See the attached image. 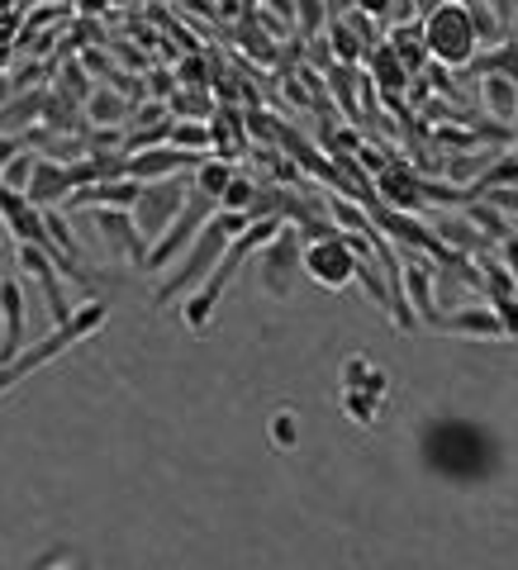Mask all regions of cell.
I'll return each instance as SVG.
<instances>
[{
    "instance_id": "74e56055",
    "label": "cell",
    "mask_w": 518,
    "mask_h": 570,
    "mask_svg": "<svg viewBox=\"0 0 518 570\" xmlns=\"http://www.w3.org/2000/svg\"><path fill=\"white\" fill-rule=\"evenodd\" d=\"M514 43H518V39H514Z\"/></svg>"
},
{
    "instance_id": "ac0fdd59",
    "label": "cell",
    "mask_w": 518,
    "mask_h": 570,
    "mask_svg": "<svg viewBox=\"0 0 518 570\" xmlns=\"http://www.w3.org/2000/svg\"><path fill=\"white\" fill-rule=\"evenodd\" d=\"M480 105L490 109V119L499 124H514L518 119V76H480Z\"/></svg>"
},
{
    "instance_id": "9c48e42d",
    "label": "cell",
    "mask_w": 518,
    "mask_h": 570,
    "mask_svg": "<svg viewBox=\"0 0 518 570\" xmlns=\"http://www.w3.org/2000/svg\"><path fill=\"white\" fill-rule=\"evenodd\" d=\"M300 229H290V224H281L276 238L262 247V285H266V295H276V299H286L290 295V281L295 272H300Z\"/></svg>"
},
{
    "instance_id": "7a4b0ae2",
    "label": "cell",
    "mask_w": 518,
    "mask_h": 570,
    "mask_svg": "<svg viewBox=\"0 0 518 570\" xmlns=\"http://www.w3.org/2000/svg\"><path fill=\"white\" fill-rule=\"evenodd\" d=\"M105 319H109V305H105V299L76 305L67 324H57V328L49 332V338H39L34 347H20V357H10L6 367H0V394L14 390L20 380H29L34 371H43V367H49V361H57L62 352H72V347H76V342H86L91 332H101V328H105Z\"/></svg>"
},
{
    "instance_id": "f546056e",
    "label": "cell",
    "mask_w": 518,
    "mask_h": 570,
    "mask_svg": "<svg viewBox=\"0 0 518 570\" xmlns=\"http://www.w3.org/2000/svg\"><path fill=\"white\" fill-rule=\"evenodd\" d=\"M367 361L362 357H348V361H342V390H362V380H367Z\"/></svg>"
},
{
    "instance_id": "2e32d148",
    "label": "cell",
    "mask_w": 518,
    "mask_h": 570,
    "mask_svg": "<svg viewBox=\"0 0 518 570\" xmlns=\"http://www.w3.org/2000/svg\"><path fill=\"white\" fill-rule=\"evenodd\" d=\"M96 229L105 233V243L109 247H119L124 257H129L134 266H144V257H148V243L138 238V229H134V219H129V210H96Z\"/></svg>"
},
{
    "instance_id": "3957f363",
    "label": "cell",
    "mask_w": 518,
    "mask_h": 570,
    "mask_svg": "<svg viewBox=\"0 0 518 570\" xmlns=\"http://www.w3.org/2000/svg\"><path fill=\"white\" fill-rule=\"evenodd\" d=\"M276 229H281V219L266 214V219H253V224H247L239 238H233V243L224 247V257L214 262V272L191 291V299H186V309H181V319L191 324V328H205V324H210V314H214V305L224 299V291L233 285V276H239V266L253 257V252H262L266 243H272Z\"/></svg>"
},
{
    "instance_id": "6da1fadb",
    "label": "cell",
    "mask_w": 518,
    "mask_h": 570,
    "mask_svg": "<svg viewBox=\"0 0 518 570\" xmlns=\"http://www.w3.org/2000/svg\"><path fill=\"white\" fill-rule=\"evenodd\" d=\"M423 462H429L437 475H452V481H480V475L495 471L499 452L476 423L433 419L429 428H423Z\"/></svg>"
},
{
    "instance_id": "4dcf8cb0",
    "label": "cell",
    "mask_w": 518,
    "mask_h": 570,
    "mask_svg": "<svg viewBox=\"0 0 518 570\" xmlns=\"http://www.w3.org/2000/svg\"><path fill=\"white\" fill-rule=\"evenodd\" d=\"M480 200H490V204H495V210L505 214V219H509V214L518 219V190H485Z\"/></svg>"
},
{
    "instance_id": "d6986e66",
    "label": "cell",
    "mask_w": 518,
    "mask_h": 570,
    "mask_svg": "<svg viewBox=\"0 0 518 570\" xmlns=\"http://www.w3.org/2000/svg\"><path fill=\"white\" fill-rule=\"evenodd\" d=\"M86 119L96 124V129H119L124 119H129V95L119 86H101L86 95Z\"/></svg>"
},
{
    "instance_id": "44dd1931",
    "label": "cell",
    "mask_w": 518,
    "mask_h": 570,
    "mask_svg": "<svg viewBox=\"0 0 518 570\" xmlns=\"http://www.w3.org/2000/svg\"><path fill=\"white\" fill-rule=\"evenodd\" d=\"M390 53H395L400 57V67L404 72H419V67H429V53H423V39H419V24H395V29H390Z\"/></svg>"
},
{
    "instance_id": "7c38bea8",
    "label": "cell",
    "mask_w": 518,
    "mask_h": 570,
    "mask_svg": "<svg viewBox=\"0 0 518 570\" xmlns=\"http://www.w3.org/2000/svg\"><path fill=\"white\" fill-rule=\"evenodd\" d=\"M14 257H20L24 272L43 285V299H49L53 328L67 324V319H72V299H67V291H62V281H57V262H53L43 247H34V243H20V252H14Z\"/></svg>"
},
{
    "instance_id": "7402d4cb",
    "label": "cell",
    "mask_w": 518,
    "mask_h": 570,
    "mask_svg": "<svg viewBox=\"0 0 518 570\" xmlns=\"http://www.w3.org/2000/svg\"><path fill=\"white\" fill-rule=\"evenodd\" d=\"M233 181V162H224V157H200V167L191 171V190H200V196L219 200Z\"/></svg>"
},
{
    "instance_id": "836d02e7",
    "label": "cell",
    "mask_w": 518,
    "mask_h": 570,
    "mask_svg": "<svg viewBox=\"0 0 518 570\" xmlns=\"http://www.w3.org/2000/svg\"><path fill=\"white\" fill-rule=\"evenodd\" d=\"M499 262L509 266V276H514V285H518V238H514V233L505 238V243H499Z\"/></svg>"
},
{
    "instance_id": "603a6c76",
    "label": "cell",
    "mask_w": 518,
    "mask_h": 570,
    "mask_svg": "<svg viewBox=\"0 0 518 570\" xmlns=\"http://www.w3.org/2000/svg\"><path fill=\"white\" fill-rule=\"evenodd\" d=\"M466 224L476 229V233H485V238H495V243H505V238L514 233V224L495 210L490 200H466Z\"/></svg>"
},
{
    "instance_id": "d590c367",
    "label": "cell",
    "mask_w": 518,
    "mask_h": 570,
    "mask_svg": "<svg viewBox=\"0 0 518 570\" xmlns=\"http://www.w3.org/2000/svg\"><path fill=\"white\" fill-rule=\"evenodd\" d=\"M419 0H390V20H414Z\"/></svg>"
},
{
    "instance_id": "8d00e7d4",
    "label": "cell",
    "mask_w": 518,
    "mask_h": 570,
    "mask_svg": "<svg viewBox=\"0 0 518 570\" xmlns=\"http://www.w3.org/2000/svg\"><path fill=\"white\" fill-rule=\"evenodd\" d=\"M514 157H518V142H514Z\"/></svg>"
},
{
    "instance_id": "ffe728a7",
    "label": "cell",
    "mask_w": 518,
    "mask_h": 570,
    "mask_svg": "<svg viewBox=\"0 0 518 570\" xmlns=\"http://www.w3.org/2000/svg\"><path fill=\"white\" fill-rule=\"evenodd\" d=\"M367 62H371V82L381 86L385 95H395V91H404V86H410V72L400 67V57L390 53V43H376L371 53H367Z\"/></svg>"
},
{
    "instance_id": "30bf717a",
    "label": "cell",
    "mask_w": 518,
    "mask_h": 570,
    "mask_svg": "<svg viewBox=\"0 0 518 570\" xmlns=\"http://www.w3.org/2000/svg\"><path fill=\"white\" fill-rule=\"evenodd\" d=\"M200 157L205 152H181L171 142H157V148H144V152H124V177L134 181H167V177H181V171H195Z\"/></svg>"
},
{
    "instance_id": "4fadbf2b",
    "label": "cell",
    "mask_w": 518,
    "mask_h": 570,
    "mask_svg": "<svg viewBox=\"0 0 518 570\" xmlns=\"http://www.w3.org/2000/svg\"><path fill=\"white\" fill-rule=\"evenodd\" d=\"M24 200L34 204V210H57V204L72 200V171L67 162H57V157H39L34 162V177L24 186Z\"/></svg>"
},
{
    "instance_id": "8992f818",
    "label": "cell",
    "mask_w": 518,
    "mask_h": 570,
    "mask_svg": "<svg viewBox=\"0 0 518 570\" xmlns=\"http://www.w3.org/2000/svg\"><path fill=\"white\" fill-rule=\"evenodd\" d=\"M362 238L357 233H324V238H309L305 252H300V272L324 285V291H342V285L357 281V262H362Z\"/></svg>"
},
{
    "instance_id": "e575fe53",
    "label": "cell",
    "mask_w": 518,
    "mask_h": 570,
    "mask_svg": "<svg viewBox=\"0 0 518 570\" xmlns=\"http://www.w3.org/2000/svg\"><path fill=\"white\" fill-rule=\"evenodd\" d=\"M357 14H367V20H390V0H352Z\"/></svg>"
},
{
    "instance_id": "5bb4252c",
    "label": "cell",
    "mask_w": 518,
    "mask_h": 570,
    "mask_svg": "<svg viewBox=\"0 0 518 570\" xmlns=\"http://www.w3.org/2000/svg\"><path fill=\"white\" fill-rule=\"evenodd\" d=\"M24 347V285L14 276H0V367L20 357Z\"/></svg>"
},
{
    "instance_id": "f1b7e54d",
    "label": "cell",
    "mask_w": 518,
    "mask_h": 570,
    "mask_svg": "<svg viewBox=\"0 0 518 570\" xmlns=\"http://www.w3.org/2000/svg\"><path fill=\"white\" fill-rule=\"evenodd\" d=\"M177 76H181V86H200V91H205L210 86V72H205V62H200V57H186L181 62V67H177Z\"/></svg>"
},
{
    "instance_id": "4316f807",
    "label": "cell",
    "mask_w": 518,
    "mask_h": 570,
    "mask_svg": "<svg viewBox=\"0 0 518 570\" xmlns=\"http://www.w3.org/2000/svg\"><path fill=\"white\" fill-rule=\"evenodd\" d=\"M490 309L499 328H505V338H518V295H490Z\"/></svg>"
},
{
    "instance_id": "9a60e30c",
    "label": "cell",
    "mask_w": 518,
    "mask_h": 570,
    "mask_svg": "<svg viewBox=\"0 0 518 570\" xmlns=\"http://www.w3.org/2000/svg\"><path fill=\"white\" fill-rule=\"evenodd\" d=\"M400 291H404V305H410L414 319L437 328L443 314H437V299H433V266L423 257H414L410 266H400Z\"/></svg>"
},
{
    "instance_id": "e0dca14e",
    "label": "cell",
    "mask_w": 518,
    "mask_h": 570,
    "mask_svg": "<svg viewBox=\"0 0 518 570\" xmlns=\"http://www.w3.org/2000/svg\"><path fill=\"white\" fill-rule=\"evenodd\" d=\"M443 332H457V338H485V342H499L505 338V328H499L495 309L490 305H466V309H452L437 319Z\"/></svg>"
},
{
    "instance_id": "83f0119b",
    "label": "cell",
    "mask_w": 518,
    "mask_h": 570,
    "mask_svg": "<svg viewBox=\"0 0 518 570\" xmlns=\"http://www.w3.org/2000/svg\"><path fill=\"white\" fill-rule=\"evenodd\" d=\"M376 404H381V400H371V394H362V390H342V409H348L357 423H371L376 419Z\"/></svg>"
},
{
    "instance_id": "8fae6325",
    "label": "cell",
    "mask_w": 518,
    "mask_h": 570,
    "mask_svg": "<svg viewBox=\"0 0 518 570\" xmlns=\"http://www.w3.org/2000/svg\"><path fill=\"white\" fill-rule=\"evenodd\" d=\"M423 190H429V181H423L410 162H385L371 181V196L381 200L385 210H400V214L423 210Z\"/></svg>"
},
{
    "instance_id": "52a82bcc",
    "label": "cell",
    "mask_w": 518,
    "mask_h": 570,
    "mask_svg": "<svg viewBox=\"0 0 518 570\" xmlns=\"http://www.w3.org/2000/svg\"><path fill=\"white\" fill-rule=\"evenodd\" d=\"M214 214H219V200H210V196H200V190H191V196H186V204H181V214L171 219L167 233H162V238H157V243L148 247L144 272H162V266H167L171 257H181V252L195 243V233L205 229Z\"/></svg>"
},
{
    "instance_id": "ba28073f",
    "label": "cell",
    "mask_w": 518,
    "mask_h": 570,
    "mask_svg": "<svg viewBox=\"0 0 518 570\" xmlns=\"http://www.w3.org/2000/svg\"><path fill=\"white\" fill-rule=\"evenodd\" d=\"M186 196H191V186H186V177H167V181H148L144 190H138V200H134V210H129V219H134V229H138V238L152 247L157 238L167 233V224L181 214V204H186Z\"/></svg>"
},
{
    "instance_id": "cb8c5ba5",
    "label": "cell",
    "mask_w": 518,
    "mask_h": 570,
    "mask_svg": "<svg viewBox=\"0 0 518 570\" xmlns=\"http://www.w3.org/2000/svg\"><path fill=\"white\" fill-rule=\"evenodd\" d=\"M257 196H262V186H257L253 177H239V171H233L229 190H224V196H219V210H229V214H247V219H253V210H257Z\"/></svg>"
},
{
    "instance_id": "d4e9b609",
    "label": "cell",
    "mask_w": 518,
    "mask_h": 570,
    "mask_svg": "<svg viewBox=\"0 0 518 570\" xmlns=\"http://www.w3.org/2000/svg\"><path fill=\"white\" fill-rule=\"evenodd\" d=\"M171 148L181 152H205L210 148V119H171V134H167Z\"/></svg>"
},
{
    "instance_id": "1f68e13d",
    "label": "cell",
    "mask_w": 518,
    "mask_h": 570,
    "mask_svg": "<svg viewBox=\"0 0 518 570\" xmlns=\"http://www.w3.org/2000/svg\"><path fill=\"white\" fill-rule=\"evenodd\" d=\"M272 437L281 442V447H295V414H290V409L272 419Z\"/></svg>"
},
{
    "instance_id": "d6a6232c",
    "label": "cell",
    "mask_w": 518,
    "mask_h": 570,
    "mask_svg": "<svg viewBox=\"0 0 518 570\" xmlns=\"http://www.w3.org/2000/svg\"><path fill=\"white\" fill-rule=\"evenodd\" d=\"M480 6H485V10H490V14H495V20H499V24H505V29L514 24V14H518V0H480Z\"/></svg>"
},
{
    "instance_id": "484cf974",
    "label": "cell",
    "mask_w": 518,
    "mask_h": 570,
    "mask_svg": "<svg viewBox=\"0 0 518 570\" xmlns=\"http://www.w3.org/2000/svg\"><path fill=\"white\" fill-rule=\"evenodd\" d=\"M34 162H39V152H14L10 162L0 167V186H6V190H20V196H24L29 177H34Z\"/></svg>"
},
{
    "instance_id": "277c9868",
    "label": "cell",
    "mask_w": 518,
    "mask_h": 570,
    "mask_svg": "<svg viewBox=\"0 0 518 570\" xmlns=\"http://www.w3.org/2000/svg\"><path fill=\"white\" fill-rule=\"evenodd\" d=\"M247 224H253V219H247V214H229V210H219V214L210 219V224L195 233V243L181 252V266H177V272H171L162 285H157V295H152L157 305H171V299H177V295L195 291V285L214 272V262L224 257V247H229L233 238H239Z\"/></svg>"
},
{
    "instance_id": "5b68a950",
    "label": "cell",
    "mask_w": 518,
    "mask_h": 570,
    "mask_svg": "<svg viewBox=\"0 0 518 570\" xmlns=\"http://www.w3.org/2000/svg\"><path fill=\"white\" fill-rule=\"evenodd\" d=\"M419 39L429 62H443V67H471V57L480 53L466 0H437L429 14H419Z\"/></svg>"
}]
</instances>
